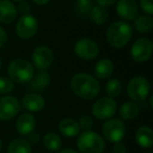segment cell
<instances>
[{"mask_svg": "<svg viewBox=\"0 0 153 153\" xmlns=\"http://www.w3.org/2000/svg\"><path fill=\"white\" fill-rule=\"evenodd\" d=\"M74 94L83 100H92L100 94L101 86L94 76L88 74H76L71 78L70 81Z\"/></svg>", "mask_w": 153, "mask_h": 153, "instance_id": "1", "label": "cell"}, {"mask_svg": "<svg viewBox=\"0 0 153 153\" xmlns=\"http://www.w3.org/2000/svg\"><path fill=\"white\" fill-rule=\"evenodd\" d=\"M132 27L125 21H115L107 30V42L115 48L126 46L132 37Z\"/></svg>", "mask_w": 153, "mask_h": 153, "instance_id": "2", "label": "cell"}, {"mask_svg": "<svg viewBox=\"0 0 153 153\" xmlns=\"http://www.w3.org/2000/svg\"><path fill=\"white\" fill-rule=\"evenodd\" d=\"M7 74L13 82L26 84L30 82L35 76L34 65L27 60L14 59L7 66Z\"/></svg>", "mask_w": 153, "mask_h": 153, "instance_id": "3", "label": "cell"}, {"mask_svg": "<svg viewBox=\"0 0 153 153\" xmlns=\"http://www.w3.org/2000/svg\"><path fill=\"white\" fill-rule=\"evenodd\" d=\"M76 145L81 153H103L106 147L102 136L90 130L80 134Z\"/></svg>", "mask_w": 153, "mask_h": 153, "instance_id": "4", "label": "cell"}, {"mask_svg": "<svg viewBox=\"0 0 153 153\" xmlns=\"http://www.w3.org/2000/svg\"><path fill=\"white\" fill-rule=\"evenodd\" d=\"M127 94L134 102H143L150 94V84L144 76H134L127 86Z\"/></svg>", "mask_w": 153, "mask_h": 153, "instance_id": "5", "label": "cell"}, {"mask_svg": "<svg viewBox=\"0 0 153 153\" xmlns=\"http://www.w3.org/2000/svg\"><path fill=\"white\" fill-rule=\"evenodd\" d=\"M102 132L104 137L110 143L121 142L126 133V127L120 119H109L103 125Z\"/></svg>", "mask_w": 153, "mask_h": 153, "instance_id": "6", "label": "cell"}, {"mask_svg": "<svg viewBox=\"0 0 153 153\" xmlns=\"http://www.w3.org/2000/svg\"><path fill=\"white\" fill-rule=\"evenodd\" d=\"M38 30V20L30 14L22 15L16 24V34L21 39H30Z\"/></svg>", "mask_w": 153, "mask_h": 153, "instance_id": "7", "label": "cell"}, {"mask_svg": "<svg viewBox=\"0 0 153 153\" xmlns=\"http://www.w3.org/2000/svg\"><path fill=\"white\" fill-rule=\"evenodd\" d=\"M117 102L112 98H102L92 105V114L98 120H109L117 111Z\"/></svg>", "mask_w": 153, "mask_h": 153, "instance_id": "8", "label": "cell"}, {"mask_svg": "<svg viewBox=\"0 0 153 153\" xmlns=\"http://www.w3.org/2000/svg\"><path fill=\"white\" fill-rule=\"evenodd\" d=\"M153 43L150 39L140 38L133 43L131 47V57L135 62H146L152 56Z\"/></svg>", "mask_w": 153, "mask_h": 153, "instance_id": "9", "label": "cell"}, {"mask_svg": "<svg viewBox=\"0 0 153 153\" xmlns=\"http://www.w3.org/2000/svg\"><path fill=\"white\" fill-rule=\"evenodd\" d=\"M74 53L83 60L96 59L99 55V46L91 39L82 38L74 44Z\"/></svg>", "mask_w": 153, "mask_h": 153, "instance_id": "10", "label": "cell"}, {"mask_svg": "<svg viewBox=\"0 0 153 153\" xmlns=\"http://www.w3.org/2000/svg\"><path fill=\"white\" fill-rule=\"evenodd\" d=\"M20 111V103L15 97L4 96L0 98V121H9Z\"/></svg>", "mask_w": 153, "mask_h": 153, "instance_id": "11", "label": "cell"}, {"mask_svg": "<svg viewBox=\"0 0 153 153\" xmlns=\"http://www.w3.org/2000/svg\"><path fill=\"white\" fill-rule=\"evenodd\" d=\"M33 64L39 70H46L51 65L53 60V53L49 47L39 46L34 51L32 56Z\"/></svg>", "mask_w": 153, "mask_h": 153, "instance_id": "12", "label": "cell"}, {"mask_svg": "<svg viewBox=\"0 0 153 153\" xmlns=\"http://www.w3.org/2000/svg\"><path fill=\"white\" fill-rule=\"evenodd\" d=\"M117 13L122 19L132 21L138 15V5L136 0H117Z\"/></svg>", "mask_w": 153, "mask_h": 153, "instance_id": "13", "label": "cell"}, {"mask_svg": "<svg viewBox=\"0 0 153 153\" xmlns=\"http://www.w3.org/2000/svg\"><path fill=\"white\" fill-rule=\"evenodd\" d=\"M18 9L11 0H0V22L10 24L17 18Z\"/></svg>", "mask_w": 153, "mask_h": 153, "instance_id": "14", "label": "cell"}, {"mask_svg": "<svg viewBox=\"0 0 153 153\" xmlns=\"http://www.w3.org/2000/svg\"><path fill=\"white\" fill-rule=\"evenodd\" d=\"M22 106L30 112H40L45 107V100L38 94H27L21 101Z\"/></svg>", "mask_w": 153, "mask_h": 153, "instance_id": "15", "label": "cell"}, {"mask_svg": "<svg viewBox=\"0 0 153 153\" xmlns=\"http://www.w3.org/2000/svg\"><path fill=\"white\" fill-rule=\"evenodd\" d=\"M36 127V119L32 113H22L16 122V129L21 135H28Z\"/></svg>", "mask_w": 153, "mask_h": 153, "instance_id": "16", "label": "cell"}, {"mask_svg": "<svg viewBox=\"0 0 153 153\" xmlns=\"http://www.w3.org/2000/svg\"><path fill=\"white\" fill-rule=\"evenodd\" d=\"M80 126L74 119L65 117L59 123V131L66 137H74L80 133Z\"/></svg>", "mask_w": 153, "mask_h": 153, "instance_id": "17", "label": "cell"}, {"mask_svg": "<svg viewBox=\"0 0 153 153\" xmlns=\"http://www.w3.org/2000/svg\"><path fill=\"white\" fill-rule=\"evenodd\" d=\"M135 140L142 148H151L153 145V131L148 126H140L136 130Z\"/></svg>", "mask_w": 153, "mask_h": 153, "instance_id": "18", "label": "cell"}, {"mask_svg": "<svg viewBox=\"0 0 153 153\" xmlns=\"http://www.w3.org/2000/svg\"><path fill=\"white\" fill-rule=\"evenodd\" d=\"M51 83V76L46 70H39L36 76H33L30 80V88L37 91L43 90Z\"/></svg>", "mask_w": 153, "mask_h": 153, "instance_id": "19", "label": "cell"}, {"mask_svg": "<svg viewBox=\"0 0 153 153\" xmlns=\"http://www.w3.org/2000/svg\"><path fill=\"white\" fill-rule=\"evenodd\" d=\"M114 65L109 59H102L96 64L94 74L99 79H107L112 74Z\"/></svg>", "mask_w": 153, "mask_h": 153, "instance_id": "20", "label": "cell"}, {"mask_svg": "<svg viewBox=\"0 0 153 153\" xmlns=\"http://www.w3.org/2000/svg\"><path fill=\"white\" fill-rule=\"evenodd\" d=\"M140 113V106L135 102H126L120 108V115L123 120H133Z\"/></svg>", "mask_w": 153, "mask_h": 153, "instance_id": "21", "label": "cell"}, {"mask_svg": "<svg viewBox=\"0 0 153 153\" xmlns=\"http://www.w3.org/2000/svg\"><path fill=\"white\" fill-rule=\"evenodd\" d=\"M7 153H32V147L27 140L16 138L9 145Z\"/></svg>", "mask_w": 153, "mask_h": 153, "instance_id": "22", "label": "cell"}, {"mask_svg": "<svg viewBox=\"0 0 153 153\" xmlns=\"http://www.w3.org/2000/svg\"><path fill=\"white\" fill-rule=\"evenodd\" d=\"M88 16L90 17V20L94 23L101 25L108 20V11L106 10V7H101V5H96V7H92Z\"/></svg>", "mask_w": 153, "mask_h": 153, "instance_id": "23", "label": "cell"}, {"mask_svg": "<svg viewBox=\"0 0 153 153\" xmlns=\"http://www.w3.org/2000/svg\"><path fill=\"white\" fill-rule=\"evenodd\" d=\"M153 27V20L151 16L145 15L134 19V28L140 34H146L151 32Z\"/></svg>", "mask_w": 153, "mask_h": 153, "instance_id": "24", "label": "cell"}, {"mask_svg": "<svg viewBox=\"0 0 153 153\" xmlns=\"http://www.w3.org/2000/svg\"><path fill=\"white\" fill-rule=\"evenodd\" d=\"M43 144H44V146L46 147L48 150L58 151L61 148L62 140L57 133H55V132H48V133L44 135Z\"/></svg>", "mask_w": 153, "mask_h": 153, "instance_id": "25", "label": "cell"}, {"mask_svg": "<svg viewBox=\"0 0 153 153\" xmlns=\"http://www.w3.org/2000/svg\"><path fill=\"white\" fill-rule=\"evenodd\" d=\"M123 89V86L120 80L111 79L106 85V94L109 96V98H115L120 96Z\"/></svg>", "mask_w": 153, "mask_h": 153, "instance_id": "26", "label": "cell"}, {"mask_svg": "<svg viewBox=\"0 0 153 153\" xmlns=\"http://www.w3.org/2000/svg\"><path fill=\"white\" fill-rule=\"evenodd\" d=\"M92 7V0H76V12L83 17L89 15Z\"/></svg>", "mask_w": 153, "mask_h": 153, "instance_id": "27", "label": "cell"}, {"mask_svg": "<svg viewBox=\"0 0 153 153\" xmlns=\"http://www.w3.org/2000/svg\"><path fill=\"white\" fill-rule=\"evenodd\" d=\"M15 88L14 82L7 76H0V94H7L12 92Z\"/></svg>", "mask_w": 153, "mask_h": 153, "instance_id": "28", "label": "cell"}, {"mask_svg": "<svg viewBox=\"0 0 153 153\" xmlns=\"http://www.w3.org/2000/svg\"><path fill=\"white\" fill-rule=\"evenodd\" d=\"M92 125H94V121L92 119L89 117V115H82L79 120V126L80 128L84 130V131H87V130H90L92 128Z\"/></svg>", "mask_w": 153, "mask_h": 153, "instance_id": "29", "label": "cell"}, {"mask_svg": "<svg viewBox=\"0 0 153 153\" xmlns=\"http://www.w3.org/2000/svg\"><path fill=\"white\" fill-rule=\"evenodd\" d=\"M142 10L149 16L153 14V0H140Z\"/></svg>", "mask_w": 153, "mask_h": 153, "instance_id": "30", "label": "cell"}, {"mask_svg": "<svg viewBox=\"0 0 153 153\" xmlns=\"http://www.w3.org/2000/svg\"><path fill=\"white\" fill-rule=\"evenodd\" d=\"M112 151L113 153H126V147L124 144H122L121 142H117V143H114L113 145V148H112Z\"/></svg>", "mask_w": 153, "mask_h": 153, "instance_id": "31", "label": "cell"}, {"mask_svg": "<svg viewBox=\"0 0 153 153\" xmlns=\"http://www.w3.org/2000/svg\"><path fill=\"white\" fill-rule=\"evenodd\" d=\"M18 9H19V12H21L23 15H25V14H28V12L30 11V3H27L23 0V1H20Z\"/></svg>", "mask_w": 153, "mask_h": 153, "instance_id": "32", "label": "cell"}, {"mask_svg": "<svg viewBox=\"0 0 153 153\" xmlns=\"http://www.w3.org/2000/svg\"><path fill=\"white\" fill-rule=\"evenodd\" d=\"M7 41V34L5 32V30L3 27L0 26V48L2 46H4V44Z\"/></svg>", "mask_w": 153, "mask_h": 153, "instance_id": "33", "label": "cell"}, {"mask_svg": "<svg viewBox=\"0 0 153 153\" xmlns=\"http://www.w3.org/2000/svg\"><path fill=\"white\" fill-rule=\"evenodd\" d=\"M39 140H40V136H39L38 133H30L28 134V140L27 142L30 143V145H35L38 144Z\"/></svg>", "mask_w": 153, "mask_h": 153, "instance_id": "34", "label": "cell"}, {"mask_svg": "<svg viewBox=\"0 0 153 153\" xmlns=\"http://www.w3.org/2000/svg\"><path fill=\"white\" fill-rule=\"evenodd\" d=\"M98 5H101V7H109V5H112L113 3H115L117 0H96Z\"/></svg>", "mask_w": 153, "mask_h": 153, "instance_id": "35", "label": "cell"}, {"mask_svg": "<svg viewBox=\"0 0 153 153\" xmlns=\"http://www.w3.org/2000/svg\"><path fill=\"white\" fill-rule=\"evenodd\" d=\"M33 1L39 5H44V4H46V3H48L51 0H33Z\"/></svg>", "mask_w": 153, "mask_h": 153, "instance_id": "36", "label": "cell"}, {"mask_svg": "<svg viewBox=\"0 0 153 153\" xmlns=\"http://www.w3.org/2000/svg\"><path fill=\"white\" fill-rule=\"evenodd\" d=\"M59 153H78L76 150H74V149H69V148H66V149H63V150H61Z\"/></svg>", "mask_w": 153, "mask_h": 153, "instance_id": "37", "label": "cell"}, {"mask_svg": "<svg viewBox=\"0 0 153 153\" xmlns=\"http://www.w3.org/2000/svg\"><path fill=\"white\" fill-rule=\"evenodd\" d=\"M2 150V142H1V140H0V151Z\"/></svg>", "mask_w": 153, "mask_h": 153, "instance_id": "38", "label": "cell"}, {"mask_svg": "<svg viewBox=\"0 0 153 153\" xmlns=\"http://www.w3.org/2000/svg\"><path fill=\"white\" fill-rule=\"evenodd\" d=\"M1 66H2V61H1V58H0V70H1Z\"/></svg>", "mask_w": 153, "mask_h": 153, "instance_id": "39", "label": "cell"}, {"mask_svg": "<svg viewBox=\"0 0 153 153\" xmlns=\"http://www.w3.org/2000/svg\"><path fill=\"white\" fill-rule=\"evenodd\" d=\"M14 1H18L19 2V1H23V0H14Z\"/></svg>", "mask_w": 153, "mask_h": 153, "instance_id": "40", "label": "cell"}]
</instances>
